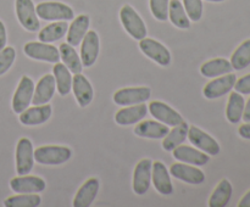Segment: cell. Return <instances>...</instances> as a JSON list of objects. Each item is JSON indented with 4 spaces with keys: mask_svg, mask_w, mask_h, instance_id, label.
Masks as SVG:
<instances>
[{
    "mask_svg": "<svg viewBox=\"0 0 250 207\" xmlns=\"http://www.w3.org/2000/svg\"><path fill=\"white\" fill-rule=\"evenodd\" d=\"M71 156H72V150L67 146L46 145L34 150V161L41 165H62L70 160Z\"/></svg>",
    "mask_w": 250,
    "mask_h": 207,
    "instance_id": "1",
    "label": "cell"
},
{
    "mask_svg": "<svg viewBox=\"0 0 250 207\" xmlns=\"http://www.w3.org/2000/svg\"><path fill=\"white\" fill-rule=\"evenodd\" d=\"M37 16L44 21H70L75 17L71 6L59 1H43L36 6Z\"/></svg>",
    "mask_w": 250,
    "mask_h": 207,
    "instance_id": "2",
    "label": "cell"
},
{
    "mask_svg": "<svg viewBox=\"0 0 250 207\" xmlns=\"http://www.w3.org/2000/svg\"><path fill=\"white\" fill-rule=\"evenodd\" d=\"M120 19L126 29L127 33L132 37V38L141 40V39L146 37V27L142 17L139 16L138 12L131 6V5L126 4L121 7L120 10Z\"/></svg>",
    "mask_w": 250,
    "mask_h": 207,
    "instance_id": "3",
    "label": "cell"
},
{
    "mask_svg": "<svg viewBox=\"0 0 250 207\" xmlns=\"http://www.w3.org/2000/svg\"><path fill=\"white\" fill-rule=\"evenodd\" d=\"M24 54L28 57L38 61H46L50 63H56L60 61V53L56 46L49 45V43L43 41H29L23 48Z\"/></svg>",
    "mask_w": 250,
    "mask_h": 207,
    "instance_id": "4",
    "label": "cell"
},
{
    "mask_svg": "<svg viewBox=\"0 0 250 207\" xmlns=\"http://www.w3.org/2000/svg\"><path fill=\"white\" fill-rule=\"evenodd\" d=\"M16 16L21 26L28 32H37L39 28V19L37 16L36 6L32 0H16L15 1Z\"/></svg>",
    "mask_w": 250,
    "mask_h": 207,
    "instance_id": "5",
    "label": "cell"
},
{
    "mask_svg": "<svg viewBox=\"0 0 250 207\" xmlns=\"http://www.w3.org/2000/svg\"><path fill=\"white\" fill-rule=\"evenodd\" d=\"M34 88L36 87L32 78H29L28 75H23L21 78L12 97V110L15 113H21L29 106V104H32Z\"/></svg>",
    "mask_w": 250,
    "mask_h": 207,
    "instance_id": "6",
    "label": "cell"
},
{
    "mask_svg": "<svg viewBox=\"0 0 250 207\" xmlns=\"http://www.w3.org/2000/svg\"><path fill=\"white\" fill-rule=\"evenodd\" d=\"M34 166V150L28 138H21L16 146V170L19 175L28 174Z\"/></svg>",
    "mask_w": 250,
    "mask_h": 207,
    "instance_id": "7",
    "label": "cell"
},
{
    "mask_svg": "<svg viewBox=\"0 0 250 207\" xmlns=\"http://www.w3.org/2000/svg\"><path fill=\"white\" fill-rule=\"evenodd\" d=\"M139 48L144 55L148 56L160 66H168L171 63V53L160 41L151 38H143L139 40Z\"/></svg>",
    "mask_w": 250,
    "mask_h": 207,
    "instance_id": "8",
    "label": "cell"
},
{
    "mask_svg": "<svg viewBox=\"0 0 250 207\" xmlns=\"http://www.w3.org/2000/svg\"><path fill=\"white\" fill-rule=\"evenodd\" d=\"M151 90L148 87H138V88H124V89L117 90L114 94L115 104L120 106H129V105L141 104L146 102L150 99Z\"/></svg>",
    "mask_w": 250,
    "mask_h": 207,
    "instance_id": "9",
    "label": "cell"
},
{
    "mask_svg": "<svg viewBox=\"0 0 250 207\" xmlns=\"http://www.w3.org/2000/svg\"><path fill=\"white\" fill-rule=\"evenodd\" d=\"M237 77L233 73H227V75H222L221 77L212 79L211 82L208 83L203 89V94L207 99H217L224 95L229 94L236 84Z\"/></svg>",
    "mask_w": 250,
    "mask_h": 207,
    "instance_id": "10",
    "label": "cell"
},
{
    "mask_svg": "<svg viewBox=\"0 0 250 207\" xmlns=\"http://www.w3.org/2000/svg\"><path fill=\"white\" fill-rule=\"evenodd\" d=\"M151 167H153V161L149 158H143L137 163L133 173V183H132L133 191L137 195H144L150 188Z\"/></svg>",
    "mask_w": 250,
    "mask_h": 207,
    "instance_id": "11",
    "label": "cell"
},
{
    "mask_svg": "<svg viewBox=\"0 0 250 207\" xmlns=\"http://www.w3.org/2000/svg\"><path fill=\"white\" fill-rule=\"evenodd\" d=\"M10 188L17 194H38L46 188L43 178L37 175H20L10 180Z\"/></svg>",
    "mask_w": 250,
    "mask_h": 207,
    "instance_id": "12",
    "label": "cell"
},
{
    "mask_svg": "<svg viewBox=\"0 0 250 207\" xmlns=\"http://www.w3.org/2000/svg\"><path fill=\"white\" fill-rule=\"evenodd\" d=\"M187 136L189 138L190 143H193V145L197 146L199 150L204 151L208 155L216 156L220 153L221 148H220L219 143H217L211 135L205 133L204 131H202V129L198 128V127H189Z\"/></svg>",
    "mask_w": 250,
    "mask_h": 207,
    "instance_id": "13",
    "label": "cell"
},
{
    "mask_svg": "<svg viewBox=\"0 0 250 207\" xmlns=\"http://www.w3.org/2000/svg\"><path fill=\"white\" fill-rule=\"evenodd\" d=\"M149 111L154 118L161 123H165L166 126L175 127L183 122V117L165 102L151 101L149 104Z\"/></svg>",
    "mask_w": 250,
    "mask_h": 207,
    "instance_id": "14",
    "label": "cell"
},
{
    "mask_svg": "<svg viewBox=\"0 0 250 207\" xmlns=\"http://www.w3.org/2000/svg\"><path fill=\"white\" fill-rule=\"evenodd\" d=\"M99 49L100 41L98 33L95 31H88L81 45V60L83 66L90 67L94 65L99 55Z\"/></svg>",
    "mask_w": 250,
    "mask_h": 207,
    "instance_id": "15",
    "label": "cell"
},
{
    "mask_svg": "<svg viewBox=\"0 0 250 207\" xmlns=\"http://www.w3.org/2000/svg\"><path fill=\"white\" fill-rule=\"evenodd\" d=\"M170 173L188 184L198 185L205 182L204 172L189 163H173L170 168Z\"/></svg>",
    "mask_w": 250,
    "mask_h": 207,
    "instance_id": "16",
    "label": "cell"
},
{
    "mask_svg": "<svg viewBox=\"0 0 250 207\" xmlns=\"http://www.w3.org/2000/svg\"><path fill=\"white\" fill-rule=\"evenodd\" d=\"M151 179H153L154 187L160 194L171 195L173 194V185L171 182L170 172L166 166L160 161H155L151 167Z\"/></svg>",
    "mask_w": 250,
    "mask_h": 207,
    "instance_id": "17",
    "label": "cell"
},
{
    "mask_svg": "<svg viewBox=\"0 0 250 207\" xmlns=\"http://www.w3.org/2000/svg\"><path fill=\"white\" fill-rule=\"evenodd\" d=\"M51 112L53 109L49 104L34 105V107L26 109L20 113V122L24 126H38L50 118Z\"/></svg>",
    "mask_w": 250,
    "mask_h": 207,
    "instance_id": "18",
    "label": "cell"
},
{
    "mask_svg": "<svg viewBox=\"0 0 250 207\" xmlns=\"http://www.w3.org/2000/svg\"><path fill=\"white\" fill-rule=\"evenodd\" d=\"M146 112H148V107L143 102L129 105L117 111V113L115 114V121L120 126H131V124L141 122L146 116Z\"/></svg>",
    "mask_w": 250,
    "mask_h": 207,
    "instance_id": "19",
    "label": "cell"
},
{
    "mask_svg": "<svg viewBox=\"0 0 250 207\" xmlns=\"http://www.w3.org/2000/svg\"><path fill=\"white\" fill-rule=\"evenodd\" d=\"M56 82L53 75H45L39 79L37 83V87L34 88L33 97H32V104L33 105H43L48 104L53 99L55 94Z\"/></svg>",
    "mask_w": 250,
    "mask_h": 207,
    "instance_id": "20",
    "label": "cell"
},
{
    "mask_svg": "<svg viewBox=\"0 0 250 207\" xmlns=\"http://www.w3.org/2000/svg\"><path fill=\"white\" fill-rule=\"evenodd\" d=\"M173 151V157L181 162L189 163L193 166H204L210 161V156L204 151L192 148L188 145H180Z\"/></svg>",
    "mask_w": 250,
    "mask_h": 207,
    "instance_id": "21",
    "label": "cell"
},
{
    "mask_svg": "<svg viewBox=\"0 0 250 207\" xmlns=\"http://www.w3.org/2000/svg\"><path fill=\"white\" fill-rule=\"evenodd\" d=\"M72 89L76 100L81 107H85L92 102L94 96V90L89 80L81 73L75 75L72 78Z\"/></svg>",
    "mask_w": 250,
    "mask_h": 207,
    "instance_id": "22",
    "label": "cell"
},
{
    "mask_svg": "<svg viewBox=\"0 0 250 207\" xmlns=\"http://www.w3.org/2000/svg\"><path fill=\"white\" fill-rule=\"evenodd\" d=\"M99 191V180L97 178H89L82 187L78 189L75 199L73 207H88L93 204Z\"/></svg>",
    "mask_w": 250,
    "mask_h": 207,
    "instance_id": "23",
    "label": "cell"
},
{
    "mask_svg": "<svg viewBox=\"0 0 250 207\" xmlns=\"http://www.w3.org/2000/svg\"><path fill=\"white\" fill-rule=\"evenodd\" d=\"M90 24V19L88 15H80L76 17L67 28V43L72 46H77L82 43L85 33L88 32Z\"/></svg>",
    "mask_w": 250,
    "mask_h": 207,
    "instance_id": "24",
    "label": "cell"
},
{
    "mask_svg": "<svg viewBox=\"0 0 250 207\" xmlns=\"http://www.w3.org/2000/svg\"><path fill=\"white\" fill-rule=\"evenodd\" d=\"M168 132H170L168 126L155 121H143L141 123L138 122L134 128L136 135L148 139H163L165 138Z\"/></svg>",
    "mask_w": 250,
    "mask_h": 207,
    "instance_id": "25",
    "label": "cell"
},
{
    "mask_svg": "<svg viewBox=\"0 0 250 207\" xmlns=\"http://www.w3.org/2000/svg\"><path fill=\"white\" fill-rule=\"evenodd\" d=\"M59 53H60V58L63 61V65L70 70V72H72L73 75L82 73V60L72 45H70L68 43H62L59 48Z\"/></svg>",
    "mask_w": 250,
    "mask_h": 207,
    "instance_id": "26",
    "label": "cell"
},
{
    "mask_svg": "<svg viewBox=\"0 0 250 207\" xmlns=\"http://www.w3.org/2000/svg\"><path fill=\"white\" fill-rule=\"evenodd\" d=\"M53 75L55 78L56 88L61 96H66L72 89V75L70 70L63 63L56 62L53 67Z\"/></svg>",
    "mask_w": 250,
    "mask_h": 207,
    "instance_id": "27",
    "label": "cell"
},
{
    "mask_svg": "<svg viewBox=\"0 0 250 207\" xmlns=\"http://www.w3.org/2000/svg\"><path fill=\"white\" fill-rule=\"evenodd\" d=\"M232 70H233V67H232L231 62L229 60H226V58H214V60H210L205 62L204 65H202L200 73L204 77L214 78L231 73Z\"/></svg>",
    "mask_w": 250,
    "mask_h": 207,
    "instance_id": "28",
    "label": "cell"
},
{
    "mask_svg": "<svg viewBox=\"0 0 250 207\" xmlns=\"http://www.w3.org/2000/svg\"><path fill=\"white\" fill-rule=\"evenodd\" d=\"M188 129H189V127H188V124L185 121L181 124H178V126L173 127L172 131H170L166 134L165 139L163 141V148L166 151H172L177 146L182 145L186 139H187Z\"/></svg>",
    "mask_w": 250,
    "mask_h": 207,
    "instance_id": "29",
    "label": "cell"
},
{
    "mask_svg": "<svg viewBox=\"0 0 250 207\" xmlns=\"http://www.w3.org/2000/svg\"><path fill=\"white\" fill-rule=\"evenodd\" d=\"M168 19L171 23L181 29H188L190 27V19L187 16L183 4L180 0H170L168 4Z\"/></svg>",
    "mask_w": 250,
    "mask_h": 207,
    "instance_id": "30",
    "label": "cell"
},
{
    "mask_svg": "<svg viewBox=\"0 0 250 207\" xmlns=\"http://www.w3.org/2000/svg\"><path fill=\"white\" fill-rule=\"evenodd\" d=\"M244 106H246V101H244L243 95L239 94L238 92L231 93L226 107L227 119L231 123H238L243 116Z\"/></svg>",
    "mask_w": 250,
    "mask_h": 207,
    "instance_id": "31",
    "label": "cell"
},
{
    "mask_svg": "<svg viewBox=\"0 0 250 207\" xmlns=\"http://www.w3.org/2000/svg\"><path fill=\"white\" fill-rule=\"evenodd\" d=\"M232 184L227 179H222L215 188L214 192L209 199L210 207H225L229 202L232 196Z\"/></svg>",
    "mask_w": 250,
    "mask_h": 207,
    "instance_id": "32",
    "label": "cell"
},
{
    "mask_svg": "<svg viewBox=\"0 0 250 207\" xmlns=\"http://www.w3.org/2000/svg\"><path fill=\"white\" fill-rule=\"evenodd\" d=\"M67 28L68 24L66 23V21H55L54 23H50L44 27L39 32V41H43V43H53V41L60 40L66 34Z\"/></svg>",
    "mask_w": 250,
    "mask_h": 207,
    "instance_id": "33",
    "label": "cell"
},
{
    "mask_svg": "<svg viewBox=\"0 0 250 207\" xmlns=\"http://www.w3.org/2000/svg\"><path fill=\"white\" fill-rule=\"evenodd\" d=\"M231 65L233 70L242 71L250 65V39L244 40L238 48L234 50L231 57Z\"/></svg>",
    "mask_w": 250,
    "mask_h": 207,
    "instance_id": "34",
    "label": "cell"
},
{
    "mask_svg": "<svg viewBox=\"0 0 250 207\" xmlns=\"http://www.w3.org/2000/svg\"><path fill=\"white\" fill-rule=\"evenodd\" d=\"M42 202V197L38 194H20L7 197L4 201L6 207H37Z\"/></svg>",
    "mask_w": 250,
    "mask_h": 207,
    "instance_id": "35",
    "label": "cell"
},
{
    "mask_svg": "<svg viewBox=\"0 0 250 207\" xmlns=\"http://www.w3.org/2000/svg\"><path fill=\"white\" fill-rule=\"evenodd\" d=\"M168 4L170 0H149L150 11L158 21H166L168 19Z\"/></svg>",
    "mask_w": 250,
    "mask_h": 207,
    "instance_id": "36",
    "label": "cell"
},
{
    "mask_svg": "<svg viewBox=\"0 0 250 207\" xmlns=\"http://www.w3.org/2000/svg\"><path fill=\"white\" fill-rule=\"evenodd\" d=\"M183 7L190 21H200L203 17V0H183Z\"/></svg>",
    "mask_w": 250,
    "mask_h": 207,
    "instance_id": "37",
    "label": "cell"
},
{
    "mask_svg": "<svg viewBox=\"0 0 250 207\" xmlns=\"http://www.w3.org/2000/svg\"><path fill=\"white\" fill-rule=\"evenodd\" d=\"M16 58V51L12 46H5L0 51V75L6 73Z\"/></svg>",
    "mask_w": 250,
    "mask_h": 207,
    "instance_id": "38",
    "label": "cell"
},
{
    "mask_svg": "<svg viewBox=\"0 0 250 207\" xmlns=\"http://www.w3.org/2000/svg\"><path fill=\"white\" fill-rule=\"evenodd\" d=\"M234 89L239 94H250V73L241 77L238 80H236Z\"/></svg>",
    "mask_w": 250,
    "mask_h": 207,
    "instance_id": "39",
    "label": "cell"
},
{
    "mask_svg": "<svg viewBox=\"0 0 250 207\" xmlns=\"http://www.w3.org/2000/svg\"><path fill=\"white\" fill-rule=\"evenodd\" d=\"M7 36H6V28H5L4 22L0 19V51L6 46Z\"/></svg>",
    "mask_w": 250,
    "mask_h": 207,
    "instance_id": "40",
    "label": "cell"
},
{
    "mask_svg": "<svg viewBox=\"0 0 250 207\" xmlns=\"http://www.w3.org/2000/svg\"><path fill=\"white\" fill-rule=\"evenodd\" d=\"M238 133L243 139L250 140V122H246L244 124H242L238 129Z\"/></svg>",
    "mask_w": 250,
    "mask_h": 207,
    "instance_id": "41",
    "label": "cell"
},
{
    "mask_svg": "<svg viewBox=\"0 0 250 207\" xmlns=\"http://www.w3.org/2000/svg\"><path fill=\"white\" fill-rule=\"evenodd\" d=\"M244 122H250V97L247 101L246 106H244V111H243V116H242Z\"/></svg>",
    "mask_w": 250,
    "mask_h": 207,
    "instance_id": "42",
    "label": "cell"
},
{
    "mask_svg": "<svg viewBox=\"0 0 250 207\" xmlns=\"http://www.w3.org/2000/svg\"><path fill=\"white\" fill-rule=\"evenodd\" d=\"M239 207H250V190L241 199L238 204Z\"/></svg>",
    "mask_w": 250,
    "mask_h": 207,
    "instance_id": "43",
    "label": "cell"
},
{
    "mask_svg": "<svg viewBox=\"0 0 250 207\" xmlns=\"http://www.w3.org/2000/svg\"><path fill=\"white\" fill-rule=\"evenodd\" d=\"M207 1H211V2H221V1H225V0H207Z\"/></svg>",
    "mask_w": 250,
    "mask_h": 207,
    "instance_id": "44",
    "label": "cell"
}]
</instances>
